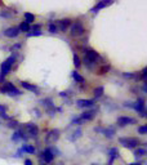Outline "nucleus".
Returning a JSON list of instances; mask_svg holds the SVG:
<instances>
[{
    "mask_svg": "<svg viewBox=\"0 0 147 165\" xmlns=\"http://www.w3.org/2000/svg\"><path fill=\"white\" fill-rule=\"evenodd\" d=\"M120 143L123 144L124 147H128V148H133L135 146L139 144V141L137 138H121L120 139Z\"/></svg>",
    "mask_w": 147,
    "mask_h": 165,
    "instance_id": "1",
    "label": "nucleus"
},
{
    "mask_svg": "<svg viewBox=\"0 0 147 165\" xmlns=\"http://www.w3.org/2000/svg\"><path fill=\"white\" fill-rule=\"evenodd\" d=\"M13 62H14V57H9V58H8V60L1 65V74H3V76L7 75V74L10 71L12 66H13Z\"/></svg>",
    "mask_w": 147,
    "mask_h": 165,
    "instance_id": "2",
    "label": "nucleus"
},
{
    "mask_svg": "<svg viewBox=\"0 0 147 165\" xmlns=\"http://www.w3.org/2000/svg\"><path fill=\"white\" fill-rule=\"evenodd\" d=\"M84 27H83V25H81L80 22H76L75 25H74L72 27H71V35L72 36H80V35H83L84 34Z\"/></svg>",
    "mask_w": 147,
    "mask_h": 165,
    "instance_id": "3",
    "label": "nucleus"
},
{
    "mask_svg": "<svg viewBox=\"0 0 147 165\" xmlns=\"http://www.w3.org/2000/svg\"><path fill=\"white\" fill-rule=\"evenodd\" d=\"M25 129L27 130V133L31 136V137H36L37 136V132H39V129L37 127L35 124H26V127Z\"/></svg>",
    "mask_w": 147,
    "mask_h": 165,
    "instance_id": "4",
    "label": "nucleus"
},
{
    "mask_svg": "<svg viewBox=\"0 0 147 165\" xmlns=\"http://www.w3.org/2000/svg\"><path fill=\"white\" fill-rule=\"evenodd\" d=\"M134 123H135L134 119H132V117H126V116L119 117V119H118V124L120 125V127H125V125H128V124H134Z\"/></svg>",
    "mask_w": 147,
    "mask_h": 165,
    "instance_id": "5",
    "label": "nucleus"
},
{
    "mask_svg": "<svg viewBox=\"0 0 147 165\" xmlns=\"http://www.w3.org/2000/svg\"><path fill=\"white\" fill-rule=\"evenodd\" d=\"M18 32H19V30L17 29V27H10V29H8L7 31H4L5 36H8V38H14V36H17Z\"/></svg>",
    "mask_w": 147,
    "mask_h": 165,
    "instance_id": "6",
    "label": "nucleus"
},
{
    "mask_svg": "<svg viewBox=\"0 0 147 165\" xmlns=\"http://www.w3.org/2000/svg\"><path fill=\"white\" fill-rule=\"evenodd\" d=\"M97 58H98V54L97 52H93V50H87V58H85V62H94Z\"/></svg>",
    "mask_w": 147,
    "mask_h": 165,
    "instance_id": "7",
    "label": "nucleus"
},
{
    "mask_svg": "<svg viewBox=\"0 0 147 165\" xmlns=\"http://www.w3.org/2000/svg\"><path fill=\"white\" fill-rule=\"evenodd\" d=\"M112 3V0H102L101 3H98L97 5L93 8V10L94 12H97V10H99V9H102V8H104V7H107V5H110V4Z\"/></svg>",
    "mask_w": 147,
    "mask_h": 165,
    "instance_id": "8",
    "label": "nucleus"
},
{
    "mask_svg": "<svg viewBox=\"0 0 147 165\" xmlns=\"http://www.w3.org/2000/svg\"><path fill=\"white\" fill-rule=\"evenodd\" d=\"M60 137V132L58 130H52L48 134V137H46V141L48 142H56V139Z\"/></svg>",
    "mask_w": 147,
    "mask_h": 165,
    "instance_id": "9",
    "label": "nucleus"
},
{
    "mask_svg": "<svg viewBox=\"0 0 147 165\" xmlns=\"http://www.w3.org/2000/svg\"><path fill=\"white\" fill-rule=\"evenodd\" d=\"M43 158H44L45 160V163H50L53 160V154H52V151L49 150V148H46V150H44V152H43Z\"/></svg>",
    "mask_w": 147,
    "mask_h": 165,
    "instance_id": "10",
    "label": "nucleus"
},
{
    "mask_svg": "<svg viewBox=\"0 0 147 165\" xmlns=\"http://www.w3.org/2000/svg\"><path fill=\"white\" fill-rule=\"evenodd\" d=\"M76 103H77L79 107H92L93 101H90V99H79Z\"/></svg>",
    "mask_w": 147,
    "mask_h": 165,
    "instance_id": "11",
    "label": "nucleus"
},
{
    "mask_svg": "<svg viewBox=\"0 0 147 165\" xmlns=\"http://www.w3.org/2000/svg\"><path fill=\"white\" fill-rule=\"evenodd\" d=\"M22 86L25 89H27V90H31V92H37L36 86L32 85V84H30V82H27V81H22Z\"/></svg>",
    "mask_w": 147,
    "mask_h": 165,
    "instance_id": "12",
    "label": "nucleus"
},
{
    "mask_svg": "<svg viewBox=\"0 0 147 165\" xmlns=\"http://www.w3.org/2000/svg\"><path fill=\"white\" fill-rule=\"evenodd\" d=\"M93 117H94V112H93V111H87V112H84L83 115H81V119H83L84 121L85 120H92Z\"/></svg>",
    "mask_w": 147,
    "mask_h": 165,
    "instance_id": "13",
    "label": "nucleus"
},
{
    "mask_svg": "<svg viewBox=\"0 0 147 165\" xmlns=\"http://www.w3.org/2000/svg\"><path fill=\"white\" fill-rule=\"evenodd\" d=\"M70 26V19H62L60 21V29L62 31H66V29Z\"/></svg>",
    "mask_w": 147,
    "mask_h": 165,
    "instance_id": "14",
    "label": "nucleus"
},
{
    "mask_svg": "<svg viewBox=\"0 0 147 165\" xmlns=\"http://www.w3.org/2000/svg\"><path fill=\"white\" fill-rule=\"evenodd\" d=\"M25 18H26V23H31L35 21V15L31 13H25Z\"/></svg>",
    "mask_w": 147,
    "mask_h": 165,
    "instance_id": "15",
    "label": "nucleus"
},
{
    "mask_svg": "<svg viewBox=\"0 0 147 165\" xmlns=\"http://www.w3.org/2000/svg\"><path fill=\"white\" fill-rule=\"evenodd\" d=\"M114 134H115V130L112 128L107 129V130H104V136L108 137V138H112V137H114Z\"/></svg>",
    "mask_w": 147,
    "mask_h": 165,
    "instance_id": "16",
    "label": "nucleus"
},
{
    "mask_svg": "<svg viewBox=\"0 0 147 165\" xmlns=\"http://www.w3.org/2000/svg\"><path fill=\"white\" fill-rule=\"evenodd\" d=\"M23 150L26 152H29V154H34L35 152V148L32 146H30V144H25V146H23Z\"/></svg>",
    "mask_w": 147,
    "mask_h": 165,
    "instance_id": "17",
    "label": "nucleus"
},
{
    "mask_svg": "<svg viewBox=\"0 0 147 165\" xmlns=\"http://www.w3.org/2000/svg\"><path fill=\"white\" fill-rule=\"evenodd\" d=\"M72 77H74V79H75L76 81H79V82H83V81H84V77H83V76H80V75H79V74H77L76 71L72 74Z\"/></svg>",
    "mask_w": 147,
    "mask_h": 165,
    "instance_id": "18",
    "label": "nucleus"
},
{
    "mask_svg": "<svg viewBox=\"0 0 147 165\" xmlns=\"http://www.w3.org/2000/svg\"><path fill=\"white\" fill-rule=\"evenodd\" d=\"M146 155V148H137L135 150V156H145Z\"/></svg>",
    "mask_w": 147,
    "mask_h": 165,
    "instance_id": "19",
    "label": "nucleus"
},
{
    "mask_svg": "<svg viewBox=\"0 0 147 165\" xmlns=\"http://www.w3.org/2000/svg\"><path fill=\"white\" fill-rule=\"evenodd\" d=\"M19 30H21V31H29V30H30V26H29V23H26V22H22V23H21V26H19Z\"/></svg>",
    "mask_w": 147,
    "mask_h": 165,
    "instance_id": "20",
    "label": "nucleus"
},
{
    "mask_svg": "<svg viewBox=\"0 0 147 165\" xmlns=\"http://www.w3.org/2000/svg\"><path fill=\"white\" fill-rule=\"evenodd\" d=\"M138 133H139V134H142V136H146V133H147L146 125H142V127H139L138 128Z\"/></svg>",
    "mask_w": 147,
    "mask_h": 165,
    "instance_id": "21",
    "label": "nucleus"
},
{
    "mask_svg": "<svg viewBox=\"0 0 147 165\" xmlns=\"http://www.w3.org/2000/svg\"><path fill=\"white\" fill-rule=\"evenodd\" d=\"M102 93H103V88H102V86H99V88H97L94 90V96L96 97H101V96H102Z\"/></svg>",
    "mask_w": 147,
    "mask_h": 165,
    "instance_id": "22",
    "label": "nucleus"
},
{
    "mask_svg": "<svg viewBox=\"0 0 147 165\" xmlns=\"http://www.w3.org/2000/svg\"><path fill=\"white\" fill-rule=\"evenodd\" d=\"M19 138H23V136L19 132H15L14 134H13V137H12V139H13V141H18Z\"/></svg>",
    "mask_w": 147,
    "mask_h": 165,
    "instance_id": "23",
    "label": "nucleus"
},
{
    "mask_svg": "<svg viewBox=\"0 0 147 165\" xmlns=\"http://www.w3.org/2000/svg\"><path fill=\"white\" fill-rule=\"evenodd\" d=\"M110 155H111V160H114L116 156H118V150H116V148H112L110 151Z\"/></svg>",
    "mask_w": 147,
    "mask_h": 165,
    "instance_id": "24",
    "label": "nucleus"
},
{
    "mask_svg": "<svg viewBox=\"0 0 147 165\" xmlns=\"http://www.w3.org/2000/svg\"><path fill=\"white\" fill-rule=\"evenodd\" d=\"M74 63H75L76 67H80V60H79V57H77L76 54L74 56Z\"/></svg>",
    "mask_w": 147,
    "mask_h": 165,
    "instance_id": "25",
    "label": "nucleus"
},
{
    "mask_svg": "<svg viewBox=\"0 0 147 165\" xmlns=\"http://www.w3.org/2000/svg\"><path fill=\"white\" fill-rule=\"evenodd\" d=\"M49 30H50V32H56V31H57V27L54 26V25H50V26H49Z\"/></svg>",
    "mask_w": 147,
    "mask_h": 165,
    "instance_id": "26",
    "label": "nucleus"
},
{
    "mask_svg": "<svg viewBox=\"0 0 147 165\" xmlns=\"http://www.w3.org/2000/svg\"><path fill=\"white\" fill-rule=\"evenodd\" d=\"M1 112H5V106L0 105V113H1Z\"/></svg>",
    "mask_w": 147,
    "mask_h": 165,
    "instance_id": "27",
    "label": "nucleus"
},
{
    "mask_svg": "<svg viewBox=\"0 0 147 165\" xmlns=\"http://www.w3.org/2000/svg\"><path fill=\"white\" fill-rule=\"evenodd\" d=\"M35 35H40V31H36V32H32V34H29V36H35Z\"/></svg>",
    "mask_w": 147,
    "mask_h": 165,
    "instance_id": "28",
    "label": "nucleus"
},
{
    "mask_svg": "<svg viewBox=\"0 0 147 165\" xmlns=\"http://www.w3.org/2000/svg\"><path fill=\"white\" fill-rule=\"evenodd\" d=\"M25 165H32V163H31V160H25Z\"/></svg>",
    "mask_w": 147,
    "mask_h": 165,
    "instance_id": "29",
    "label": "nucleus"
},
{
    "mask_svg": "<svg viewBox=\"0 0 147 165\" xmlns=\"http://www.w3.org/2000/svg\"><path fill=\"white\" fill-rule=\"evenodd\" d=\"M130 165H139V164H137V163H133V164H130Z\"/></svg>",
    "mask_w": 147,
    "mask_h": 165,
    "instance_id": "30",
    "label": "nucleus"
}]
</instances>
